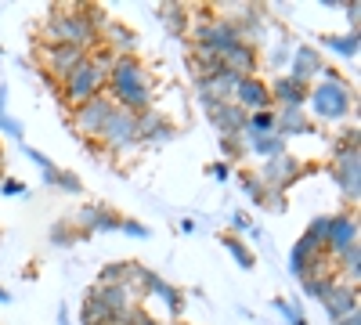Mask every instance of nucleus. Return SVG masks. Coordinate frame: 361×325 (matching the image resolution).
I'll list each match as a JSON object with an SVG mask.
<instances>
[{"mask_svg": "<svg viewBox=\"0 0 361 325\" xmlns=\"http://www.w3.org/2000/svg\"><path fill=\"white\" fill-rule=\"evenodd\" d=\"M311 98H314V109H318L322 116H333V120H336V116H343V112H347V105H350L347 87H343V83H336V80H333V83H322Z\"/></svg>", "mask_w": 361, "mask_h": 325, "instance_id": "f03ea898", "label": "nucleus"}, {"mask_svg": "<svg viewBox=\"0 0 361 325\" xmlns=\"http://www.w3.org/2000/svg\"><path fill=\"white\" fill-rule=\"evenodd\" d=\"M271 120H275V116H271V112H253L250 127H253V130H271Z\"/></svg>", "mask_w": 361, "mask_h": 325, "instance_id": "423d86ee", "label": "nucleus"}, {"mask_svg": "<svg viewBox=\"0 0 361 325\" xmlns=\"http://www.w3.org/2000/svg\"><path fill=\"white\" fill-rule=\"evenodd\" d=\"M112 91L123 98L127 105H141L148 102V80H145V69L134 62V58H123L112 73Z\"/></svg>", "mask_w": 361, "mask_h": 325, "instance_id": "f257e3e1", "label": "nucleus"}, {"mask_svg": "<svg viewBox=\"0 0 361 325\" xmlns=\"http://www.w3.org/2000/svg\"><path fill=\"white\" fill-rule=\"evenodd\" d=\"M333 243L336 246H354V224L350 221H336L333 224Z\"/></svg>", "mask_w": 361, "mask_h": 325, "instance_id": "20e7f679", "label": "nucleus"}, {"mask_svg": "<svg viewBox=\"0 0 361 325\" xmlns=\"http://www.w3.org/2000/svg\"><path fill=\"white\" fill-rule=\"evenodd\" d=\"M98 83H102V73L94 62H80L73 73H69V91L73 98H94L98 94Z\"/></svg>", "mask_w": 361, "mask_h": 325, "instance_id": "7ed1b4c3", "label": "nucleus"}, {"mask_svg": "<svg viewBox=\"0 0 361 325\" xmlns=\"http://www.w3.org/2000/svg\"><path fill=\"white\" fill-rule=\"evenodd\" d=\"M238 98H243V102H250V105H264L267 102V87L264 83H243V94H238Z\"/></svg>", "mask_w": 361, "mask_h": 325, "instance_id": "39448f33", "label": "nucleus"}]
</instances>
